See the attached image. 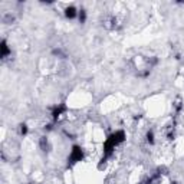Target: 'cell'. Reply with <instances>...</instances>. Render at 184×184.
<instances>
[{
  "label": "cell",
  "mask_w": 184,
  "mask_h": 184,
  "mask_svg": "<svg viewBox=\"0 0 184 184\" xmlns=\"http://www.w3.org/2000/svg\"><path fill=\"white\" fill-rule=\"evenodd\" d=\"M81 158H82V150L79 148V147H73L72 154H70V161L76 163V161H81Z\"/></svg>",
  "instance_id": "6da1fadb"
},
{
  "label": "cell",
  "mask_w": 184,
  "mask_h": 184,
  "mask_svg": "<svg viewBox=\"0 0 184 184\" xmlns=\"http://www.w3.org/2000/svg\"><path fill=\"white\" fill-rule=\"evenodd\" d=\"M65 109H66V108H65L63 105H62V106H56V108L53 109V111H52V117H53V120H58V118L60 117V114L65 111Z\"/></svg>",
  "instance_id": "7a4b0ae2"
},
{
  "label": "cell",
  "mask_w": 184,
  "mask_h": 184,
  "mask_svg": "<svg viewBox=\"0 0 184 184\" xmlns=\"http://www.w3.org/2000/svg\"><path fill=\"white\" fill-rule=\"evenodd\" d=\"M65 15H66V17H69V19H73L78 13H76V9L73 7V6H70V7H66V10H65Z\"/></svg>",
  "instance_id": "3957f363"
},
{
  "label": "cell",
  "mask_w": 184,
  "mask_h": 184,
  "mask_svg": "<svg viewBox=\"0 0 184 184\" xmlns=\"http://www.w3.org/2000/svg\"><path fill=\"white\" fill-rule=\"evenodd\" d=\"M9 52H10V50H9V46H7L6 41H3V42H2V58L5 59V58L9 55Z\"/></svg>",
  "instance_id": "277c9868"
},
{
  "label": "cell",
  "mask_w": 184,
  "mask_h": 184,
  "mask_svg": "<svg viewBox=\"0 0 184 184\" xmlns=\"http://www.w3.org/2000/svg\"><path fill=\"white\" fill-rule=\"evenodd\" d=\"M48 145H49V144H48V138H46V137H42V138H41V147H42L43 151L48 150Z\"/></svg>",
  "instance_id": "5b68a950"
},
{
  "label": "cell",
  "mask_w": 184,
  "mask_h": 184,
  "mask_svg": "<svg viewBox=\"0 0 184 184\" xmlns=\"http://www.w3.org/2000/svg\"><path fill=\"white\" fill-rule=\"evenodd\" d=\"M147 141H148L150 144H154V134H153V131L147 132Z\"/></svg>",
  "instance_id": "8992f818"
},
{
  "label": "cell",
  "mask_w": 184,
  "mask_h": 184,
  "mask_svg": "<svg viewBox=\"0 0 184 184\" xmlns=\"http://www.w3.org/2000/svg\"><path fill=\"white\" fill-rule=\"evenodd\" d=\"M78 17H79L81 23H84V22H85V19H86V15H85V12H84V10H81V12L78 13Z\"/></svg>",
  "instance_id": "52a82bcc"
},
{
  "label": "cell",
  "mask_w": 184,
  "mask_h": 184,
  "mask_svg": "<svg viewBox=\"0 0 184 184\" xmlns=\"http://www.w3.org/2000/svg\"><path fill=\"white\" fill-rule=\"evenodd\" d=\"M26 132H27V127H26L25 124H22V125H20V134H22V135H26Z\"/></svg>",
  "instance_id": "ba28073f"
}]
</instances>
